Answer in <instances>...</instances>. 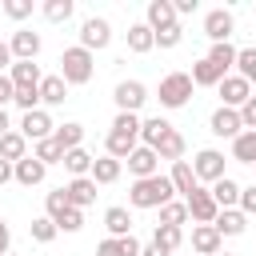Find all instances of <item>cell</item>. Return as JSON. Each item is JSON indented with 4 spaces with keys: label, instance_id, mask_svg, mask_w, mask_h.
Returning <instances> with one entry per match:
<instances>
[{
    "label": "cell",
    "instance_id": "11a10c76",
    "mask_svg": "<svg viewBox=\"0 0 256 256\" xmlns=\"http://www.w3.org/2000/svg\"><path fill=\"white\" fill-rule=\"evenodd\" d=\"M8 132H12V120H8V112H4V108H0V140H4V136H8Z\"/></svg>",
    "mask_w": 256,
    "mask_h": 256
},
{
    "label": "cell",
    "instance_id": "603a6c76",
    "mask_svg": "<svg viewBox=\"0 0 256 256\" xmlns=\"http://www.w3.org/2000/svg\"><path fill=\"white\" fill-rule=\"evenodd\" d=\"M244 228H248V216L240 208H220V216H216V232L220 236H244Z\"/></svg>",
    "mask_w": 256,
    "mask_h": 256
},
{
    "label": "cell",
    "instance_id": "ffe728a7",
    "mask_svg": "<svg viewBox=\"0 0 256 256\" xmlns=\"http://www.w3.org/2000/svg\"><path fill=\"white\" fill-rule=\"evenodd\" d=\"M104 228H108V236H116V240L132 236V212H128L124 204H112V208L104 212Z\"/></svg>",
    "mask_w": 256,
    "mask_h": 256
},
{
    "label": "cell",
    "instance_id": "ab89813d",
    "mask_svg": "<svg viewBox=\"0 0 256 256\" xmlns=\"http://www.w3.org/2000/svg\"><path fill=\"white\" fill-rule=\"evenodd\" d=\"M12 104H16L20 112H36V108H44V104H40V88H16Z\"/></svg>",
    "mask_w": 256,
    "mask_h": 256
},
{
    "label": "cell",
    "instance_id": "ac0fdd59",
    "mask_svg": "<svg viewBox=\"0 0 256 256\" xmlns=\"http://www.w3.org/2000/svg\"><path fill=\"white\" fill-rule=\"evenodd\" d=\"M12 172H16V184H24V188H36V184H44V176H48V164H40L36 156H24V160H16V164H12Z\"/></svg>",
    "mask_w": 256,
    "mask_h": 256
},
{
    "label": "cell",
    "instance_id": "e575fe53",
    "mask_svg": "<svg viewBox=\"0 0 256 256\" xmlns=\"http://www.w3.org/2000/svg\"><path fill=\"white\" fill-rule=\"evenodd\" d=\"M152 244H160L164 252H176V248L184 244V228H172V224H156V232H152Z\"/></svg>",
    "mask_w": 256,
    "mask_h": 256
},
{
    "label": "cell",
    "instance_id": "d6a6232c",
    "mask_svg": "<svg viewBox=\"0 0 256 256\" xmlns=\"http://www.w3.org/2000/svg\"><path fill=\"white\" fill-rule=\"evenodd\" d=\"M40 12H44V20H52V24H68L72 12H76V4H72V0H44Z\"/></svg>",
    "mask_w": 256,
    "mask_h": 256
},
{
    "label": "cell",
    "instance_id": "7a4b0ae2",
    "mask_svg": "<svg viewBox=\"0 0 256 256\" xmlns=\"http://www.w3.org/2000/svg\"><path fill=\"white\" fill-rule=\"evenodd\" d=\"M92 72H96V56H92L88 48L72 44V48H64V52H60V76H64V84H68V88L88 84V80H92Z\"/></svg>",
    "mask_w": 256,
    "mask_h": 256
},
{
    "label": "cell",
    "instance_id": "6f0895ef",
    "mask_svg": "<svg viewBox=\"0 0 256 256\" xmlns=\"http://www.w3.org/2000/svg\"><path fill=\"white\" fill-rule=\"evenodd\" d=\"M252 16H256V4H252Z\"/></svg>",
    "mask_w": 256,
    "mask_h": 256
},
{
    "label": "cell",
    "instance_id": "2e32d148",
    "mask_svg": "<svg viewBox=\"0 0 256 256\" xmlns=\"http://www.w3.org/2000/svg\"><path fill=\"white\" fill-rule=\"evenodd\" d=\"M64 192H68V204L80 208V212L96 204V180H92V176H72V180L64 184Z\"/></svg>",
    "mask_w": 256,
    "mask_h": 256
},
{
    "label": "cell",
    "instance_id": "74e56055",
    "mask_svg": "<svg viewBox=\"0 0 256 256\" xmlns=\"http://www.w3.org/2000/svg\"><path fill=\"white\" fill-rule=\"evenodd\" d=\"M192 216H188V204L184 200H168L164 208H160V224H172V228H184Z\"/></svg>",
    "mask_w": 256,
    "mask_h": 256
},
{
    "label": "cell",
    "instance_id": "9f6ffc18",
    "mask_svg": "<svg viewBox=\"0 0 256 256\" xmlns=\"http://www.w3.org/2000/svg\"><path fill=\"white\" fill-rule=\"evenodd\" d=\"M220 256H232V252H220Z\"/></svg>",
    "mask_w": 256,
    "mask_h": 256
},
{
    "label": "cell",
    "instance_id": "5bb4252c",
    "mask_svg": "<svg viewBox=\"0 0 256 256\" xmlns=\"http://www.w3.org/2000/svg\"><path fill=\"white\" fill-rule=\"evenodd\" d=\"M8 48H12L16 60H36L40 48H44V40H40V32H32V28H16L12 40H8Z\"/></svg>",
    "mask_w": 256,
    "mask_h": 256
},
{
    "label": "cell",
    "instance_id": "277c9868",
    "mask_svg": "<svg viewBox=\"0 0 256 256\" xmlns=\"http://www.w3.org/2000/svg\"><path fill=\"white\" fill-rule=\"evenodd\" d=\"M192 172H196V180L200 184H216V180H224L228 172H224V152L220 148H200L196 156H192Z\"/></svg>",
    "mask_w": 256,
    "mask_h": 256
},
{
    "label": "cell",
    "instance_id": "816d5d0a",
    "mask_svg": "<svg viewBox=\"0 0 256 256\" xmlns=\"http://www.w3.org/2000/svg\"><path fill=\"white\" fill-rule=\"evenodd\" d=\"M176 4V16H188V12H196V0H172Z\"/></svg>",
    "mask_w": 256,
    "mask_h": 256
},
{
    "label": "cell",
    "instance_id": "f546056e",
    "mask_svg": "<svg viewBox=\"0 0 256 256\" xmlns=\"http://www.w3.org/2000/svg\"><path fill=\"white\" fill-rule=\"evenodd\" d=\"M184 148H188V144H184V136L172 128V132L156 144V156H160V160H168V164H176V160H184Z\"/></svg>",
    "mask_w": 256,
    "mask_h": 256
},
{
    "label": "cell",
    "instance_id": "bcb514c9",
    "mask_svg": "<svg viewBox=\"0 0 256 256\" xmlns=\"http://www.w3.org/2000/svg\"><path fill=\"white\" fill-rule=\"evenodd\" d=\"M240 212H244V216H256V184L240 188Z\"/></svg>",
    "mask_w": 256,
    "mask_h": 256
},
{
    "label": "cell",
    "instance_id": "db71d44e",
    "mask_svg": "<svg viewBox=\"0 0 256 256\" xmlns=\"http://www.w3.org/2000/svg\"><path fill=\"white\" fill-rule=\"evenodd\" d=\"M8 180H16V172H12V164H8V160H0V188H4Z\"/></svg>",
    "mask_w": 256,
    "mask_h": 256
},
{
    "label": "cell",
    "instance_id": "f1b7e54d",
    "mask_svg": "<svg viewBox=\"0 0 256 256\" xmlns=\"http://www.w3.org/2000/svg\"><path fill=\"white\" fill-rule=\"evenodd\" d=\"M236 56H240V48H232L228 40H224V44H212V48H208V60H212V64H216V68H220L224 76H232V68H236Z\"/></svg>",
    "mask_w": 256,
    "mask_h": 256
},
{
    "label": "cell",
    "instance_id": "44dd1931",
    "mask_svg": "<svg viewBox=\"0 0 256 256\" xmlns=\"http://www.w3.org/2000/svg\"><path fill=\"white\" fill-rule=\"evenodd\" d=\"M68 100V84H64V76L56 72V76H44L40 80V104L44 108H56V104H64Z\"/></svg>",
    "mask_w": 256,
    "mask_h": 256
},
{
    "label": "cell",
    "instance_id": "cb8c5ba5",
    "mask_svg": "<svg viewBox=\"0 0 256 256\" xmlns=\"http://www.w3.org/2000/svg\"><path fill=\"white\" fill-rule=\"evenodd\" d=\"M124 36H128V52H136V56H144V52L156 48V32H152L148 24H132Z\"/></svg>",
    "mask_w": 256,
    "mask_h": 256
},
{
    "label": "cell",
    "instance_id": "8d00e7d4",
    "mask_svg": "<svg viewBox=\"0 0 256 256\" xmlns=\"http://www.w3.org/2000/svg\"><path fill=\"white\" fill-rule=\"evenodd\" d=\"M92 164H96V156H88L84 148H72V152H64V168H68L72 176H88V172H92Z\"/></svg>",
    "mask_w": 256,
    "mask_h": 256
},
{
    "label": "cell",
    "instance_id": "52a82bcc",
    "mask_svg": "<svg viewBox=\"0 0 256 256\" xmlns=\"http://www.w3.org/2000/svg\"><path fill=\"white\" fill-rule=\"evenodd\" d=\"M24 140H32V144H40V140H48L52 132H56V124H52V116H48V108H36V112H24L20 116V128H16Z\"/></svg>",
    "mask_w": 256,
    "mask_h": 256
},
{
    "label": "cell",
    "instance_id": "1f68e13d",
    "mask_svg": "<svg viewBox=\"0 0 256 256\" xmlns=\"http://www.w3.org/2000/svg\"><path fill=\"white\" fill-rule=\"evenodd\" d=\"M232 160H240V164H252L256 168V132H240L236 140H232Z\"/></svg>",
    "mask_w": 256,
    "mask_h": 256
},
{
    "label": "cell",
    "instance_id": "60d3db41",
    "mask_svg": "<svg viewBox=\"0 0 256 256\" xmlns=\"http://www.w3.org/2000/svg\"><path fill=\"white\" fill-rule=\"evenodd\" d=\"M56 228H60V232H68V236H72V232H80V228H84V212H80V208H64V212L56 216Z\"/></svg>",
    "mask_w": 256,
    "mask_h": 256
},
{
    "label": "cell",
    "instance_id": "8fae6325",
    "mask_svg": "<svg viewBox=\"0 0 256 256\" xmlns=\"http://www.w3.org/2000/svg\"><path fill=\"white\" fill-rule=\"evenodd\" d=\"M188 216H192V224H216V216H220V204L212 200V192L208 188H196L188 200Z\"/></svg>",
    "mask_w": 256,
    "mask_h": 256
},
{
    "label": "cell",
    "instance_id": "7c38bea8",
    "mask_svg": "<svg viewBox=\"0 0 256 256\" xmlns=\"http://www.w3.org/2000/svg\"><path fill=\"white\" fill-rule=\"evenodd\" d=\"M192 252L196 256H220L224 252V236L216 232V224H192Z\"/></svg>",
    "mask_w": 256,
    "mask_h": 256
},
{
    "label": "cell",
    "instance_id": "ba28073f",
    "mask_svg": "<svg viewBox=\"0 0 256 256\" xmlns=\"http://www.w3.org/2000/svg\"><path fill=\"white\" fill-rule=\"evenodd\" d=\"M216 92H220V104H224V108H236V112L252 100V84H248L244 76H236V72H232V76H224Z\"/></svg>",
    "mask_w": 256,
    "mask_h": 256
},
{
    "label": "cell",
    "instance_id": "f5cc1de1",
    "mask_svg": "<svg viewBox=\"0 0 256 256\" xmlns=\"http://www.w3.org/2000/svg\"><path fill=\"white\" fill-rule=\"evenodd\" d=\"M140 256H172V252H164V248H160V244H152V240H148V244H144V248H140Z\"/></svg>",
    "mask_w": 256,
    "mask_h": 256
},
{
    "label": "cell",
    "instance_id": "3957f363",
    "mask_svg": "<svg viewBox=\"0 0 256 256\" xmlns=\"http://www.w3.org/2000/svg\"><path fill=\"white\" fill-rule=\"evenodd\" d=\"M192 76L188 72H168V76H160V88H156V96H160V108H184L188 100H192Z\"/></svg>",
    "mask_w": 256,
    "mask_h": 256
},
{
    "label": "cell",
    "instance_id": "6da1fadb",
    "mask_svg": "<svg viewBox=\"0 0 256 256\" xmlns=\"http://www.w3.org/2000/svg\"><path fill=\"white\" fill-rule=\"evenodd\" d=\"M168 200H176V188L164 172H156L148 180H132V188H128V208H156L160 212Z\"/></svg>",
    "mask_w": 256,
    "mask_h": 256
},
{
    "label": "cell",
    "instance_id": "5b68a950",
    "mask_svg": "<svg viewBox=\"0 0 256 256\" xmlns=\"http://www.w3.org/2000/svg\"><path fill=\"white\" fill-rule=\"evenodd\" d=\"M112 44V24L104 20V16H88L84 24H80V48H88L92 56L96 52H104Z\"/></svg>",
    "mask_w": 256,
    "mask_h": 256
},
{
    "label": "cell",
    "instance_id": "f35d334b",
    "mask_svg": "<svg viewBox=\"0 0 256 256\" xmlns=\"http://www.w3.org/2000/svg\"><path fill=\"white\" fill-rule=\"evenodd\" d=\"M236 76H244V80L256 88V48H240V56H236Z\"/></svg>",
    "mask_w": 256,
    "mask_h": 256
},
{
    "label": "cell",
    "instance_id": "9a60e30c",
    "mask_svg": "<svg viewBox=\"0 0 256 256\" xmlns=\"http://www.w3.org/2000/svg\"><path fill=\"white\" fill-rule=\"evenodd\" d=\"M124 164H128V172H132L136 180H148V176L160 172V156H156V148H148V144H140Z\"/></svg>",
    "mask_w": 256,
    "mask_h": 256
},
{
    "label": "cell",
    "instance_id": "8992f818",
    "mask_svg": "<svg viewBox=\"0 0 256 256\" xmlns=\"http://www.w3.org/2000/svg\"><path fill=\"white\" fill-rule=\"evenodd\" d=\"M112 100H116V112H136L140 116V108L148 104V88L140 80H120L112 88Z\"/></svg>",
    "mask_w": 256,
    "mask_h": 256
},
{
    "label": "cell",
    "instance_id": "f907efd6",
    "mask_svg": "<svg viewBox=\"0 0 256 256\" xmlns=\"http://www.w3.org/2000/svg\"><path fill=\"white\" fill-rule=\"evenodd\" d=\"M16 64V56H12V48H8V40H0V72H8Z\"/></svg>",
    "mask_w": 256,
    "mask_h": 256
},
{
    "label": "cell",
    "instance_id": "d6986e66",
    "mask_svg": "<svg viewBox=\"0 0 256 256\" xmlns=\"http://www.w3.org/2000/svg\"><path fill=\"white\" fill-rule=\"evenodd\" d=\"M8 76H12L16 88H40V80H44V72H40L36 60H16V64L8 68Z\"/></svg>",
    "mask_w": 256,
    "mask_h": 256
},
{
    "label": "cell",
    "instance_id": "f6af8a7d",
    "mask_svg": "<svg viewBox=\"0 0 256 256\" xmlns=\"http://www.w3.org/2000/svg\"><path fill=\"white\" fill-rule=\"evenodd\" d=\"M96 256H128V252H124V240H116V236H104V240L96 244Z\"/></svg>",
    "mask_w": 256,
    "mask_h": 256
},
{
    "label": "cell",
    "instance_id": "d4e9b609",
    "mask_svg": "<svg viewBox=\"0 0 256 256\" xmlns=\"http://www.w3.org/2000/svg\"><path fill=\"white\" fill-rule=\"evenodd\" d=\"M56 144L64 148V152H72V148H84V124H76V120H64V124H56Z\"/></svg>",
    "mask_w": 256,
    "mask_h": 256
},
{
    "label": "cell",
    "instance_id": "681fc988",
    "mask_svg": "<svg viewBox=\"0 0 256 256\" xmlns=\"http://www.w3.org/2000/svg\"><path fill=\"white\" fill-rule=\"evenodd\" d=\"M8 248H12V228H8V220L0 216V256H8Z\"/></svg>",
    "mask_w": 256,
    "mask_h": 256
},
{
    "label": "cell",
    "instance_id": "836d02e7",
    "mask_svg": "<svg viewBox=\"0 0 256 256\" xmlns=\"http://www.w3.org/2000/svg\"><path fill=\"white\" fill-rule=\"evenodd\" d=\"M28 236H32L36 244H52V240L60 236V228H56V220H52V216H36V220L28 224Z\"/></svg>",
    "mask_w": 256,
    "mask_h": 256
},
{
    "label": "cell",
    "instance_id": "e0dca14e",
    "mask_svg": "<svg viewBox=\"0 0 256 256\" xmlns=\"http://www.w3.org/2000/svg\"><path fill=\"white\" fill-rule=\"evenodd\" d=\"M168 180H172V188H176L180 200H188V196L200 188V180H196V172H192V160H176L172 172H168Z\"/></svg>",
    "mask_w": 256,
    "mask_h": 256
},
{
    "label": "cell",
    "instance_id": "9c48e42d",
    "mask_svg": "<svg viewBox=\"0 0 256 256\" xmlns=\"http://www.w3.org/2000/svg\"><path fill=\"white\" fill-rule=\"evenodd\" d=\"M232 32H236V16H232V8H212V12L204 16V36H208L212 44H224Z\"/></svg>",
    "mask_w": 256,
    "mask_h": 256
},
{
    "label": "cell",
    "instance_id": "7402d4cb",
    "mask_svg": "<svg viewBox=\"0 0 256 256\" xmlns=\"http://www.w3.org/2000/svg\"><path fill=\"white\" fill-rule=\"evenodd\" d=\"M188 76H192V84H196V88H220V80H224V72H220L208 56H204V60H196Z\"/></svg>",
    "mask_w": 256,
    "mask_h": 256
},
{
    "label": "cell",
    "instance_id": "484cf974",
    "mask_svg": "<svg viewBox=\"0 0 256 256\" xmlns=\"http://www.w3.org/2000/svg\"><path fill=\"white\" fill-rule=\"evenodd\" d=\"M120 172H124V164H120V160H112V156H96V164H92V172H88V176H92V180H96V188H100V184H116V180H120Z\"/></svg>",
    "mask_w": 256,
    "mask_h": 256
},
{
    "label": "cell",
    "instance_id": "b9f144b4",
    "mask_svg": "<svg viewBox=\"0 0 256 256\" xmlns=\"http://www.w3.org/2000/svg\"><path fill=\"white\" fill-rule=\"evenodd\" d=\"M64 208H72V204H68V192H64V188H56V192H48V196H44V216H52V220H56V216H60Z\"/></svg>",
    "mask_w": 256,
    "mask_h": 256
},
{
    "label": "cell",
    "instance_id": "d590c367",
    "mask_svg": "<svg viewBox=\"0 0 256 256\" xmlns=\"http://www.w3.org/2000/svg\"><path fill=\"white\" fill-rule=\"evenodd\" d=\"M32 156H36L40 164H48V168H52V164H64V148L56 144V136H48V140H40V144L32 148Z\"/></svg>",
    "mask_w": 256,
    "mask_h": 256
},
{
    "label": "cell",
    "instance_id": "30bf717a",
    "mask_svg": "<svg viewBox=\"0 0 256 256\" xmlns=\"http://www.w3.org/2000/svg\"><path fill=\"white\" fill-rule=\"evenodd\" d=\"M208 132L220 136V140H236V136L244 132V120H240L236 108H224V104H220V108L212 112V120H208Z\"/></svg>",
    "mask_w": 256,
    "mask_h": 256
},
{
    "label": "cell",
    "instance_id": "c3c4849f",
    "mask_svg": "<svg viewBox=\"0 0 256 256\" xmlns=\"http://www.w3.org/2000/svg\"><path fill=\"white\" fill-rule=\"evenodd\" d=\"M240 120H244V128H248V132H256V92H252V100L240 108Z\"/></svg>",
    "mask_w": 256,
    "mask_h": 256
},
{
    "label": "cell",
    "instance_id": "4fadbf2b",
    "mask_svg": "<svg viewBox=\"0 0 256 256\" xmlns=\"http://www.w3.org/2000/svg\"><path fill=\"white\" fill-rule=\"evenodd\" d=\"M144 24H148L152 32H164V28L180 24L176 4H172V0H148V8H144Z\"/></svg>",
    "mask_w": 256,
    "mask_h": 256
},
{
    "label": "cell",
    "instance_id": "4dcf8cb0",
    "mask_svg": "<svg viewBox=\"0 0 256 256\" xmlns=\"http://www.w3.org/2000/svg\"><path fill=\"white\" fill-rule=\"evenodd\" d=\"M24 156H28V140H24V136H20L16 128H12V132H8L4 140H0V160L16 164V160H24Z\"/></svg>",
    "mask_w": 256,
    "mask_h": 256
},
{
    "label": "cell",
    "instance_id": "83f0119b",
    "mask_svg": "<svg viewBox=\"0 0 256 256\" xmlns=\"http://www.w3.org/2000/svg\"><path fill=\"white\" fill-rule=\"evenodd\" d=\"M172 132V124L164 120V116H148L144 124H140V144H148V148H156L164 136Z\"/></svg>",
    "mask_w": 256,
    "mask_h": 256
},
{
    "label": "cell",
    "instance_id": "7dc6e473",
    "mask_svg": "<svg viewBox=\"0 0 256 256\" xmlns=\"http://www.w3.org/2000/svg\"><path fill=\"white\" fill-rule=\"evenodd\" d=\"M12 96H16V84H12V76H8V72H0V108H8V104H12Z\"/></svg>",
    "mask_w": 256,
    "mask_h": 256
},
{
    "label": "cell",
    "instance_id": "4316f807",
    "mask_svg": "<svg viewBox=\"0 0 256 256\" xmlns=\"http://www.w3.org/2000/svg\"><path fill=\"white\" fill-rule=\"evenodd\" d=\"M208 192H212V200H216L220 208H240V184H236L232 176H224V180H216V184H212Z\"/></svg>",
    "mask_w": 256,
    "mask_h": 256
},
{
    "label": "cell",
    "instance_id": "ee69618b",
    "mask_svg": "<svg viewBox=\"0 0 256 256\" xmlns=\"http://www.w3.org/2000/svg\"><path fill=\"white\" fill-rule=\"evenodd\" d=\"M180 40H184V28H180V24H172V28L156 32V48H176Z\"/></svg>",
    "mask_w": 256,
    "mask_h": 256
},
{
    "label": "cell",
    "instance_id": "7bdbcfd3",
    "mask_svg": "<svg viewBox=\"0 0 256 256\" xmlns=\"http://www.w3.org/2000/svg\"><path fill=\"white\" fill-rule=\"evenodd\" d=\"M0 12H4L8 20H28V16H32V0H4Z\"/></svg>",
    "mask_w": 256,
    "mask_h": 256
}]
</instances>
